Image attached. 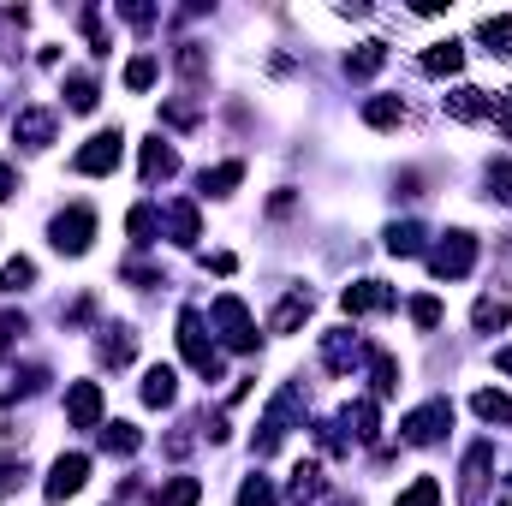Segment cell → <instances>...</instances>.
Segmentation results:
<instances>
[{"instance_id":"obj_30","label":"cell","mask_w":512,"mask_h":506,"mask_svg":"<svg viewBox=\"0 0 512 506\" xmlns=\"http://www.w3.org/2000/svg\"><path fill=\"white\" fill-rule=\"evenodd\" d=\"M239 179H245V161H221V167L203 173V191H209V197H233Z\"/></svg>"},{"instance_id":"obj_10","label":"cell","mask_w":512,"mask_h":506,"mask_svg":"<svg viewBox=\"0 0 512 506\" xmlns=\"http://www.w3.org/2000/svg\"><path fill=\"white\" fill-rule=\"evenodd\" d=\"M66 417H72V429H102V387L96 381H72L66 387Z\"/></svg>"},{"instance_id":"obj_16","label":"cell","mask_w":512,"mask_h":506,"mask_svg":"<svg viewBox=\"0 0 512 506\" xmlns=\"http://www.w3.org/2000/svg\"><path fill=\"white\" fill-rule=\"evenodd\" d=\"M489 465H495V447L489 441H477L471 453H465V506L483 501V483H489Z\"/></svg>"},{"instance_id":"obj_31","label":"cell","mask_w":512,"mask_h":506,"mask_svg":"<svg viewBox=\"0 0 512 506\" xmlns=\"http://www.w3.org/2000/svg\"><path fill=\"white\" fill-rule=\"evenodd\" d=\"M387 251L393 256H423V227H417V221H393V227H387Z\"/></svg>"},{"instance_id":"obj_7","label":"cell","mask_w":512,"mask_h":506,"mask_svg":"<svg viewBox=\"0 0 512 506\" xmlns=\"http://www.w3.org/2000/svg\"><path fill=\"white\" fill-rule=\"evenodd\" d=\"M447 429H453V405H447V399H429V405H417V411L399 423V435H405L411 447H435Z\"/></svg>"},{"instance_id":"obj_19","label":"cell","mask_w":512,"mask_h":506,"mask_svg":"<svg viewBox=\"0 0 512 506\" xmlns=\"http://www.w3.org/2000/svg\"><path fill=\"white\" fill-rule=\"evenodd\" d=\"M131 352H137V340H131V328H102V340H96V358L102 364H131Z\"/></svg>"},{"instance_id":"obj_3","label":"cell","mask_w":512,"mask_h":506,"mask_svg":"<svg viewBox=\"0 0 512 506\" xmlns=\"http://www.w3.org/2000/svg\"><path fill=\"white\" fill-rule=\"evenodd\" d=\"M209 316H215V328H221V346L227 352H256V322H251V310H245V298H233V292H221L215 304H209Z\"/></svg>"},{"instance_id":"obj_2","label":"cell","mask_w":512,"mask_h":506,"mask_svg":"<svg viewBox=\"0 0 512 506\" xmlns=\"http://www.w3.org/2000/svg\"><path fill=\"white\" fill-rule=\"evenodd\" d=\"M298 405H304V393H298V381H286V387L274 393V405L262 411V429H256V441H251V453H256V459H268V453H274V447L286 441V429H292Z\"/></svg>"},{"instance_id":"obj_13","label":"cell","mask_w":512,"mask_h":506,"mask_svg":"<svg viewBox=\"0 0 512 506\" xmlns=\"http://www.w3.org/2000/svg\"><path fill=\"white\" fill-rule=\"evenodd\" d=\"M179 173V149L167 143V137H149L143 143V185H161V179H173Z\"/></svg>"},{"instance_id":"obj_27","label":"cell","mask_w":512,"mask_h":506,"mask_svg":"<svg viewBox=\"0 0 512 506\" xmlns=\"http://www.w3.org/2000/svg\"><path fill=\"white\" fill-rule=\"evenodd\" d=\"M126 233H131V245H155V233H161V209L155 203H137L126 215Z\"/></svg>"},{"instance_id":"obj_37","label":"cell","mask_w":512,"mask_h":506,"mask_svg":"<svg viewBox=\"0 0 512 506\" xmlns=\"http://www.w3.org/2000/svg\"><path fill=\"white\" fill-rule=\"evenodd\" d=\"M393 506H441V483H435V477H417V483H411Z\"/></svg>"},{"instance_id":"obj_49","label":"cell","mask_w":512,"mask_h":506,"mask_svg":"<svg viewBox=\"0 0 512 506\" xmlns=\"http://www.w3.org/2000/svg\"><path fill=\"white\" fill-rule=\"evenodd\" d=\"M12 191H18V179H12V167L0 161V197H12Z\"/></svg>"},{"instance_id":"obj_5","label":"cell","mask_w":512,"mask_h":506,"mask_svg":"<svg viewBox=\"0 0 512 506\" xmlns=\"http://www.w3.org/2000/svg\"><path fill=\"white\" fill-rule=\"evenodd\" d=\"M477 268V239L471 233H447L435 251H429V274L435 280H465Z\"/></svg>"},{"instance_id":"obj_34","label":"cell","mask_w":512,"mask_h":506,"mask_svg":"<svg viewBox=\"0 0 512 506\" xmlns=\"http://www.w3.org/2000/svg\"><path fill=\"white\" fill-rule=\"evenodd\" d=\"M370 381H376V399H393L399 393V364L387 352H370Z\"/></svg>"},{"instance_id":"obj_11","label":"cell","mask_w":512,"mask_h":506,"mask_svg":"<svg viewBox=\"0 0 512 506\" xmlns=\"http://www.w3.org/2000/svg\"><path fill=\"white\" fill-rule=\"evenodd\" d=\"M161 233H167L173 245H197V239H203V215H197V203H185V197L167 203V209H161Z\"/></svg>"},{"instance_id":"obj_18","label":"cell","mask_w":512,"mask_h":506,"mask_svg":"<svg viewBox=\"0 0 512 506\" xmlns=\"http://www.w3.org/2000/svg\"><path fill=\"white\" fill-rule=\"evenodd\" d=\"M286 495H292L298 506L322 501V495H328V477H322V465H298V471H292V483H286Z\"/></svg>"},{"instance_id":"obj_45","label":"cell","mask_w":512,"mask_h":506,"mask_svg":"<svg viewBox=\"0 0 512 506\" xmlns=\"http://www.w3.org/2000/svg\"><path fill=\"white\" fill-rule=\"evenodd\" d=\"M489 120L512 137V96H489Z\"/></svg>"},{"instance_id":"obj_44","label":"cell","mask_w":512,"mask_h":506,"mask_svg":"<svg viewBox=\"0 0 512 506\" xmlns=\"http://www.w3.org/2000/svg\"><path fill=\"white\" fill-rule=\"evenodd\" d=\"M18 483H24V459H18V465H12V459H0V501H6Z\"/></svg>"},{"instance_id":"obj_14","label":"cell","mask_w":512,"mask_h":506,"mask_svg":"<svg viewBox=\"0 0 512 506\" xmlns=\"http://www.w3.org/2000/svg\"><path fill=\"white\" fill-rule=\"evenodd\" d=\"M441 108H447L453 120H465V126H471V120H489V90L459 84V90H447V96H441Z\"/></svg>"},{"instance_id":"obj_23","label":"cell","mask_w":512,"mask_h":506,"mask_svg":"<svg viewBox=\"0 0 512 506\" xmlns=\"http://www.w3.org/2000/svg\"><path fill=\"white\" fill-rule=\"evenodd\" d=\"M507 322H512V298H477V310H471V328L477 334H495Z\"/></svg>"},{"instance_id":"obj_41","label":"cell","mask_w":512,"mask_h":506,"mask_svg":"<svg viewBox=\"0 0 512 506\" xmlns=\"http://www.w3.org/2000/svg\"><path fill=\"white\" fill-rule=\"evenodd\" d=\"M411 322L417 328H441V298H411Z\"/></svg>"},{"instance_id":"obj_40","label":"cell","mask_w":512,"mask_h":506,"mask_svg":"<svg viewBox=\"0 0 512 506\" xmlns=\"http://www.w3.org/2000/svg\"><path fill=\"white\" fill-rule=\"evenodd\" d=\"M179 72H185L191 84L203 78V42H179Z\"/></svg>"},{"instance_id":"obj_22","label":"cell","mask_w":512,"mask_h":506,"mask_svg":"<svg viewBox=\"0 0 512 506\" xmlns=\"http://www.w3.org/2000/svg\"><path fill=\"white\" fill-rule=\"evenodd\" d=\"M364 126H376V131L405 126V102H399V96H370V102H364Z\"/></svg>"},{"instance_id":"obj_24","label":"cell","mask_w":512,"mask_h":506,"mask_svg":"<svg viewBox=\"0 0 512 506\" xmlns=\"http://www.w3.org/2000/svg\"><path fill=\"white\" fill-rule=\"evenodd\" d=\"M304 316H310V292L298 286V292H286V298H280V310H274V322H268V328H274V334H292Z\"/></svg>"},{"instance_id":"obj_25","label":"cell","mask_w":512,"mask_h":506,"mask_svg":"<svg viewBox=\"0 0 512 506\" xmlns=\"http://www.w3.org/2000/svg\"><path fill=\"white\" fill-rule=\"evenodd\" d=\"M477 42H483L489 54L512 60V18H477Z\"/></svg>"},{"instance_id":"obj_46","label":"cell","mask_w":512,"mask_h":506,"mask_svg":"<svg viewBox=\"0 0 512 506\" xmlns=\"http://www.w3.org/2000/svg\"><path fill=\"white\" fill-rule=\"evenodd\" d=\"M120 18H126V24H137V30H143V24H155V12H149V6H137V0H126V6H120Z\"/></svg>"},{"instance_id":"obj_20","label":"cell","mask_w":512,"mask_h":506,"mask_svg":"<svg viewBox=\"0 0 512 506\" xmlns=\"http://www.w3.org/2000/svg\"><path fill=\"white\" fill-rule=\"evenodd\" d=\"M173 399H179V376H173L167 364L143 370V405H173Z\"/></svg>"},{"instance_id":"obj_17","label":"cell","mask_w":512,"mask_h":506,"mask_svg":"<svg viewBox=\"0 0 512 506\" xmlns=\"http://www.w3.org/2000/svg\"><path fill=\"white\" fill-rule=\"evenodd\" d=\"M459 66H465V48H459L453 36L435 42V48H423V72H429V78H453Z\"/></svg>"},{"instance_id":"obj_43","label":"cell","mask_w":512,"mask_h":506,"mask_svg":"<svg viewBox=\"0 0 512 506\" xmlns=\"http://www.w3.org/2000/svg\"><path fill=\"white\" fill-rule=\"evenodd\" d=\"M84 36H90V54H114L108 48V30H102V12H84Z\"/></svg>"},{"instance_id":"obj_33","label":"cell","mask_w":512,"mask_h":506,"mask_svg":"<svg viewBox=\"0 0 512 506\" xmlns=\"http://www.w3.org/2000/svg\"><path fill=\"white\" fill-rule=\"evenodd\" d=\"M102 447H108V453H120V459H131V453L143 447V435H137L131 423H102Z\"/></svg>"},{"instance_id":"obj_42","label":"cell","mask_w":512,"mask_h":506,"mask_svg":"<svg viewBox=\"0 0 512 506\" xmlns=\"http://www.w3.org/2000/svg\"><path fill=\"white\" fill-rule=\"evenodd\" d=\"M489 191L501 203H512V161H489Z\"/></svg>"},{"instance_id":"obj_12","label":"cell","mask_w":512,"mask_h":506,"mask_svg":"<svg viewBox=\"0 0 512 506\" xmlns=\"http://www.w3.org/2000/svg\"><path fill=\"white\" fill-rule=\"evenodd\" d=\"M322 358H328V370H334V376H346V370H352L358 358H370V352H364V340H358V334L334 328V334H322Z\"/></svg>"},{"instance_id":"obj_35","label":"cell","mask_w":512,"mask_h":506,"mask_svg":"<svg viewBox=\"0 0 512 506\" xmlns=\"http://www.w3.org/2000/svg\"><path fill=\"white\" fill-rule=\"evenodd\" d=\"M30 280H36V262H30V256H12V262L0 268V292H24Z\"/></svg>"},{"instance_id":"obj_9","label":"cell","mask_w":512,"mask_h":506,"mask_svg":"<svg viewBox=\"0 0 512 506\" xmlns=\"http://www.w3.org/2000/svg\"><path fill=\"white\" fill-rule=\"evenodd\" d=\"M90 483V453H60L54 471H48V501H66Z\"/></svg>"},{"instance_id":"obj_28","label":"cell","mask_w":512,"mask_h":506,"mask_svg":"<svg viewBox=\"0 0 512 506\" xmlns=\"http://www.w3.org/2000/svg\"><path fill=\"white\" fill-rule=\"evenodd\" d=\"M387 66V42H364L358 54H346V78H376Z\"/></svg>"},{"instance_id":"obj_50","label":"cell","mask_w":512,"mask_h":506,"mask_svg":"<svg viewBox=\"0 0 512 506\" xmlns=\"http://www.w3.org/2000/svg\"><path fill=\"white\" fill-rule=\"evenodd\" d=\"M495 370H501V376H512V346H501V352H495Z\"/></svg>"},{"instance_id":"obj_39","label":"cell","mask_w":512,"mask_h":506,"mask_svg":"<svg viewBox=\"0 0 512 506\" xmlns=\"http://www.w3.org/2000/svg\"><path fill=\"white\" fill-rule=\"evenodd\" d=\"M18 334H30V322H24V310H0V358L12 352V340Z\"/></svg>"},{"instance_id":"obj_52","label":"cell","mask_w":512,"mask_h":506,"mask_svg":"<svg viewBox=\"0 0 512 506\" xmlns=\"http://www.w3.org/2000/svg\"><path fill=\"white\" fill-rule=\"evenodd\" d=\"M501 506H512V501H501Z\"/></svg>"},{"instance_id":"obj_48","label":"cell","mask_w":512,"mask_h":506,"mask_svg":"<svg viewBox=\"0 0 512 506\" xmlns=\"http://www.w3.org/2000/svg\"><path fill=\"white\" fill-rule=\"evenodd\" d=\"M185 453H191V435H185V429H173V435H167V459H185Z\"/></svg>"},{"instance_id":"obj_36","label":"cell","mask_w":512,"mask_h":506,"mask_svg":"<svg viewBox=\"0 0 512 506\" xmlns=\"http://www.w3.org/2000/svg\"><path fill=\"white\" fill-rule=\"evenodd\" d=\"M274 501H280V489L268 477H245L239 483V506H274Z\"/></svg>"},{"instance_id":"obj_1","label":"cell","mask_w":512,"mask_h":506,"mask_svg":"<svg viewBox=\"0 0 512 506\" xmlns=\"http://www.w3.org/2000/svg\"><path fill=\"white\" fill-rule=\"evenodd\" d=\"M179 352L203 381H221V352H215V340L203 328V310H179Z\"/></svg>"},{"instance_id":"obj_6","label":"cell","mask_w":512,"mask_h":506,"mask_svg":"<svg viewBox=\"0 0 512 506\" xmlns=\"http://www.w3.org/2000/svg\"><path fill=\"white\" fill-rule=\"evenodd\" d=\"M120 155H126V137H120V131H96V137L72 155V173L102 179V173H114V167H120Z\"/></svg>"},{"instance_id":"obj_8","label":"cell","mask_w":512,"mask_h":506,"mask_svg":"<svg viewBox=\"0 0 512 506\" xmlns=\"http://www.w3.org/2000/svg\"><path fill=\"white\" fill-rule=\"evenodd\" d=\"M393 304H399V292L382 286V280H358V286L340 292V310H346V316H382V310H393Z\"/></svg>"},{"instance_id":"obj_38","label":"cell","mask_w":512,"mask_h":506,"mask_svg":"<svg viewBox=\"0 0 512 506\" xmlns=\"http://www.w3.org/2000/svg\"><path fill=\"white\" fill-rule=\"evenodd\" d=\"M155 72H161V66H155V54H137V60L126 66V90H149V84H155Z\"/></svg>"},{"instance_id":"obj_15","label":"cell","mask_w":512,"mask_h":506,"mask_svg":"<svg viewBox=\"0 0 512 506\" xmlns=\"http://www.w3.org/2000/svg\"><path fill=\"white\" fill-rule=\"evenodd\" d=\"M12 137L30 143V149H48V143H54V114H48V108H24V114L12 120Z\"/></svg>"},{"instance_id":"obj_21","label":"cell","mask_w":512,"mask_h":506,"mask_svg":"<svg viewBox=\"0 0 512 506\" xmlns=\"http://www.w3.org/2000/svg\"><path fill=\"white\" fill-rule=\"evenodd\" d=\"M471 411H477L483 423H507V429H512V393H495V387H477V393H471Z\"/></svg>"},{"instance_id":"obj_51","label":"cell","mask_w":512,"mask_h":506,"mask_svg":"<svg viewBox=\"0 0 512 506\" xmlns=\"http://www.w3.org/2000/svg\"><path fill=\"white\" fill-rule=\"evenodd\" d=\"M334 506H352V501H334Z\"/></svg>"},{"instance_id":"obj_4","label":"cell","mask_w":512,"mask_h":506,"mask_svg":"<svg viewBox=\"0 0 512 506\" xmlns=\"http://www.w3.org/2000/svg\"><path fill=\"white\" fill-rule=\"evenodd\" d=\"M48 239H54V251H60V256H84V251H90V239H96V209L72 203L66 215H54Z\"/></svg>"},{"instance_id":"obj_32","label":"cell","mask_w":512,"mask_h":506,"mask_svg":"<svg viewBox=\"0 0 512 506\" xmlns=\"http://www.w3.org/2000/svg\"><path fill=\"white\" fill-rule=\"evenodd\" d=\"M346 423H358V429H352L358 441H376V435H382V411H376V399H358V405L346 411Z\"/></svg>"},{"instance_id":"obj_26","label":"cell","mask_w":512,"mask_h":506,"mask_svg":"<svg viewBox=\"0 0 512 506\" xmlns=\"http://www.w3.org/2000/svg\"><path fill=\"white\" fill-rule=\"evenodd\" d=\"M197 501H203V483L197 477H167L155 489V506H197Z\"/></svg>"},{"instance_id":"obj_29","label":"cell","mask_w":512,"mask_h":506,"mask_svg":"<svg viewBox=\"0 0 512 506\" xmlns=\"http://www.w3.org/2000/svg\"><path fill=\"white\" fill-rule=\"evenodd\" d=\"M96 102H102L96 78H90V72H72V78H66V108H72V114H90Z\"/></svg>"},{"instance_id":"obj_47","label":"cell","mask_w":512,"mask_h":506,"mask_svg":"<svg viewBox=\"0 0 512 506\" xmlns=\"http://www.w3.org/2000/svg\"><path fill=\"white\" fill-rule=\"evenodd\" d=\"M316 435H322V447H328V453H346V435H340L334 423H316Z\"/></svg>"}]
</instances>
